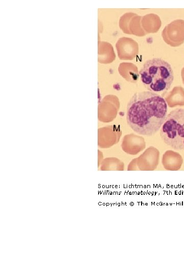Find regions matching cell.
Returning a JSON list of instances; mask_svg holds the SVG:
<instances>
[{
  "label": "cell",
  "mask_w": 184,
  "mask_h": 276,
  "mask_svg": "<svg viewBox=\"0 0 184 276\" xmlns=\"http://www.w3.org/2000/svg\"><path fill=\"white\" fill-rule=\"evenodd\" d=\"M165 100L151 91H137L127 105L126 120L136 133L152 136L160 129L167 116Z\"/></svg>",
  "instance_id": "1"
},
{
  "label": "cell",
  "mask_w": 184,
  "mask_h": 276,
  "mask_svg": "<svg viewBox=\"0 0 184 276\" xmlns=\"http://www.w3.org/2000/svg\"><path fill=\"white\" fill-rule=\"evenodd\" d=\"M139 74L144 87L154 93L168 90L174 80V73L171 64L160 58L146 60Z\"/></svg>",
  "instance_id": "2"
},
{
  "label": "cell",
  "mask_w": 184,
  "mask_h": 276,
  "mask_svg": "<svg viewBox=\"0 0 184 276\" xmlns=\"http://www.w3.org/2000/svg\"><path fill=\"white\" fill-rule=\"evenodd\" d=\"M160 136L173 149H184V108H175L167 114L160 129Z\"/></svg>",
  "instance_id": "3"
}]
</instances>
